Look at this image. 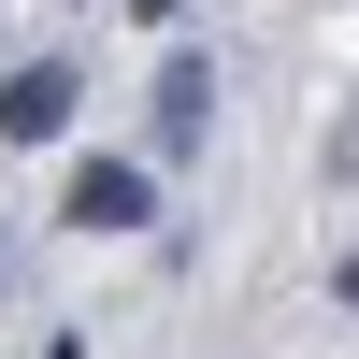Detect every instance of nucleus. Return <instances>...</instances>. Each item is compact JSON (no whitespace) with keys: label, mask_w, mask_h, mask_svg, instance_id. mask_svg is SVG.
I'll list each match as a JSON object with an SVG mask.
<instances>
[{"label":"nucleus","mask_w":359,"mask_h":359,"mask_svg":"<svg viewBox=\"0 0 359 359\" xmlns=\"http://www.w3.org/2000/svg\"><path fill=\"white\" fill-rule=\"evenodd\" d=\"M130 15H187V0H130Z\"/></svg>","instance_id":"nucleus-4"},{"label":"nucleus","mask_w":359,"mask_h":359,"mask_svg":"<svg viewBox=\"0 0 359 359\" xmlns=\"http://www.w3.org/2000/svg\"><path fill=\"white\" fill-rule=\"evenodd\" d=\"M345 302H359V259H345Z\"/></svg>","instance_id":"nucleus-5"},{"label":"nucleus","mask_w":359,"mask_h":359,"mask_svg":"<svg viewBox=\"0 0 359 359\" xmlns=\"http://www.w3.org/2000/svg\"><path fill=\"white\" fill-rule=\"evenodd\" d=\"M57 216H72V230H144V158H72Z\"/></svg>","instance_id":"nucleus-1"},{"label":"nucleus","mask_w":359,"mask_h":359,"mask_svg":"<svg viewBox=\"0 0 359 359\" xmlns=\"http://www.w3.org/2000/svg\"><path fill=\"white\" fill-rule=\"evenodd\" d=\"M72 130V72H57V57H29L15 86H0V144H57Z\"/></svg>","instance_id":"nucleus-2"},{"label":"nucleus","mask_w":359,"mask_h":359,"mask_svg":"<svg viewBox=\"0 0 359 359\" xmlns=\"http://www.w3.org/2000/svg\"><path fill=\"white\" fill-rule=\"evenodd\" d=\"M201 101H216V72L172 57V72H158V158H187V144H201Z\"/></svg>","instance_id":"nucleus-3"}]
</instances>
